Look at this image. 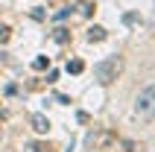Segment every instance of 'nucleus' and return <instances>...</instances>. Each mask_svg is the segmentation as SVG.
Here are the masks:
<instances>
[{"label":"nucleus","mask_w":155,"mask_h":152,"mask_svg":"<svg viewBox=\"0 0 155 152\" xmlns=\"http://www.w3.org/2000/svg\"><path fill=\"white\" fill-rule=\"evenodd\" d=\"M120 70H123L120 56H111V59H103V61H97V64H94V79L100 85H111L114 79L120 76Z\"/></svg>","instance_id":"nucleus-1"},{"label":"nucleus","mask_w":155,"mask_h":152,"mask_svg":"<svg viewBox=\"0 0 155 152\" xmlns=\"http://www.w3.org/2000/svg\"><path fill=\"white\" fill-rule=\"evenodd\" d=\"M135 114L143 120H155V85L143 88L138 94V100H135Z\"/></svg>","instance_id":"nucleus-2"},{"label":"nucleus","mask_w":155,"mask_h":152,"mask_svg":"<svg viewBox=\"0 0 155 152\" xmlns=\"http://www.w3.org/2000/svg\"><path fill=\"white\" fill-rule=\"evenodd\" d=\"M29 123H32V129L38 132V135H47V132H50V120L44 117V114H32Z\"/></svg>","instance_id":"nucleus-3"},{"label":"nucleus","mask_w":155,"mask_h":152,"mask_svg":"<svg viewBox=\"0 0 155 152\" xmlns=\"http://www.w3.org/2000/svg\"><path fill=\"white\" fill-rule=\"evenodd\" d=\"M103 38H105L103 26H91V29H88V41H103Z\"/></svg>","instance_id":"nucleus-4"},{"label":"nucleus","mask_w":155,"mask_h":152,"mask_svg":"<svg viewBox=\"0 0 155 152\" xmlns=\"http://www.w3.org/2000/svg\"><path fill=\"white\" fill-rule=\"evenodd\" d=\"M82 70H85V64H82V61H79V59L68 61V73H82Z\"/></svg>","instance_id":"nucleus-5"},{"label":"nucleus","mask_w":155,"mask_h":152,"mask_svg":"<svg viewBox=\"0 0 155 152\" xmlns=\"http://www.w3.org/2000/svg\"><path fill=\"white\" fill-rule=\"evenodd\" d=\"M32 68H35V70H44V68H47V59H44V56H38V59L32 61Z\"/></svg>","instance_id":"nucleus-6"},{"label":"nucleus","mask_w":155,"mask_h":152,"mask_svg":"<svg viewBox=\"0 0 155 152\" xmlns=\"http://www.w3.org/2000/svg\"><path fill=\"white\" fill-rule=\"evenodd\" d=\"M79 12H82V15H91V3H85V0H82V3H79Z\"/></svg>","instance_id":"nucleus-7"},{"label":"nucleus","mask_w":155,"mask_h":152,"mask_svg":"<svg viewBox=\"0 0 155 152\" xmlns=\"http://www.w3.org/2000/svg\"><path fill=\"white\" fill-rule=\"evenodd\" d=\"M26 152H44V146L41 144H29V146H26Z\"/></svg>","instance_id":"nucleus-8"},{"label":"nucleus","mask_w":155,"mask_h":152,"mask_svg":"<svg viewBox=\"0 0 155 152\" xmlns=\"http://www.w3.org/2000/svg\"><path fill=\"white\" fill-rule=\"evenodd\" d=\"M3 41H9V29H6V26H0V44H3Z\"/></svg>","instance_id":"nucleus-9"}]
</instances>
